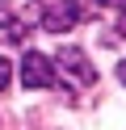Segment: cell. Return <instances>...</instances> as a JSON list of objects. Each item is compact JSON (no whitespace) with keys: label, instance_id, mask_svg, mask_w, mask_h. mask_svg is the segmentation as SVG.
Returning a JSON list of instances; mask_svg holds the SVG:
<instances>
[{"label":"cell","instance_id":"6da1fadb","mask_svg":"<svg viewBox=\"0 0 126 130\" xmlns=\"http://www.w3.org/2000/svg\"><path fill=\"white\" fill-rule=\"evenodd\" d=\"M21 84L25 88H50L55 84V63H50L42 51H25V59H21Z\"/></svg>","mask_w":126,"mask_h":130},{"label":"cell","instance_id":"7a4b0ae2","mask_svg":"<svg viewBox=\"0 0 126 130\" xmlns=\"http://www.w3.org/2000/svg\"><path fill=\"white\" fill-rule=\"evenodd\" d=\"M50 63H59V71H67V76L80 80V84H92V80H97V67L88 63V55H84L80 46H63L59 59H50Z\"/></svg>","mask_w":126,"mask_h":130},{"label":"cell","instance_id":"3957f363","mask_svg":"<svg viewBox=\"0 0 126 130\" xmlns=\"http://www.w3.org/2000/svg\"><path fill=\"white\" fill-rule=\"evenodd\" d=\"M76 21H80V4H76V0H63L59 9H50V13H46L42 29H50V34H63V29H72Z\"/></svg>","mask_w":126,"mask_h":130},{"label":"cell","instance_id":"277c9868","mask_svg":"<svg viewBox=\"0 0 126 130\" xmlns=\"http://www.w3.org/2000/svg\"><path fill=\"white\" fill-rule=\"evenodd\" d=\"M8 80H13V63H8L4 55H0V92L8 88Z\"/></svg>","mask_w":126,"mask_h":130},{"label":"cell","instance_id":"5b68a950","mask_svg":"<svg viewBox=\"0 0 126 130\" xmlns=\"http://www.w3.org/2000/svg\"><path fill=\"white\" fill-rule=\"evenodd\" d=\"M101 9H126V0H97Z\"/></svg>","mask_w":126,"mask_h":130},{"label":"cell","instance_id":"8992f818","mask_svg":"<svg viewBox=\"0 0 126 130\" xmlns=\"http://www.w3.org/2000/svg\"><path fill=\"white\" fill-rule=\"evenodd\" d=\"M118 80H122V84H126V59L118 63Z\"/></svg>","mask_w":126,"mask_h":130}]
</instances>
